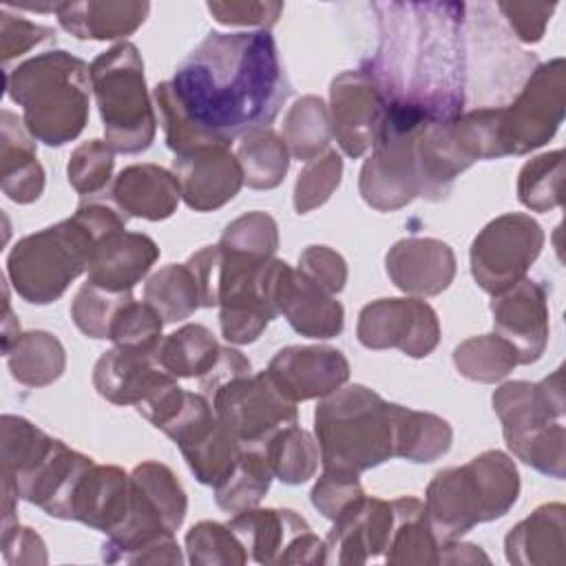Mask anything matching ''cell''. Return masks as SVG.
Returning a JSON list of instances; mask_svg holds the SVG:
<instances>
[{"label": "cell", "instance_id": "c3c4849f", "mask_svg": "<svg viewBox=\"0 0 566 566\" xmlns=\"http://www.w3.org/2000/svg\"><path fill=\"white\" fill-rule=\"evenodd\" d=\"M365 495L358 482V475L340 473V471H327L323 469V475L312 489V504L329 520H334L352 500Z\"/></svg>", "mask_w": 566, "mask_h": 566}, {"label": "cell", "instance_id": "7c38bea8", "mask_svg": "<svg viewBox=\"0 0 566 566\" xmlns=\"http://www.w3.org/2000/svg\"><path fill=\"white\" fill-rule=\"evenodd\" d=\"M544 232L528 214H504L491 221L471 245V272L478 285L497 294L526 276L537 259Z\"/></svg>", "mask_w": 566, "mask_h": 566}, {"label": "cell", "instance_id": "4316f807", "mask_svg": "<svg viewBox=\"0 0 566 566\" xmlns=\"http://www.w3.org/2000/svg\"><path fill=\"white\" fill-rule=\"evenodd\" d=\"M228 526L259 564H283L290 544L312 531L310 524L290 509H245L234 513Z\"/></svg>", "mask_w": 566, "mask_h": 566}, {"label": "cell", "instance_id": "30bf717a", "mask_svg": "<svg viewBox=\"0 0 566 566\" xmlns=\"http://www.w3.org/2000/svg\"><path fill=\"white\" fill-rule=\"evenodd\" d=\"M212 409L241 444H263L283 427L296 422V402L283 396L268 371L221 382L212 391Z\"/></svg>", "mask_w": 566, "mask_h": 566}, {"label": "cell", "instance_id": "f5cc1de1", "mask_svg": "<svg viewBox=\"0 0 566 566\" xmlns=\"http://www.w3.org/2000/svg\"><path fill=\"white\" fill-rule=\"evenodd\" d=\"M497 9L506 15L511 29L524 42H537L544 35L546 22L555 4H531V2H500Z\"/></svg>", "mask_w": 566, "mask_h": 566}, {"label": "cell", "instance_id": "3957f363", "mask_svg": "<svg viewBox=\"0 0 566 566\" xmlns=\"http://www.w3.org/2000/svg\"><path fill=\"white\" fill-rule=\"evenodd\" d=\"M126 228V214L108 203L88 201L51 228L20 239L7 259V274L15 292L29 303H51L86 268L97 239Z\"/></svg>", "mask_w": 566, "mask_h": 566}, {"label": "cell", "instance_id": "1f68e13d", "mask_svg": "<svg viewBox=\"0 0 566 566\" xmlns=\"http://www.w3.org/2000/svg\"><path fill=\"white\" fill-rule=\"evenodd\" d=\"M221 345L203 325H184L159 340L155 356L175 378H203L219 360Z\"/></svg>", "mask_w": 566, "mask_h": 566}, {"label": "cell", "instance_id": "9c48e42d", "mask_svg": "<svg viewBox=\"0 0 566 566\" xmlns=\"http://www.w3.org/2000/svg\"><path fill=\"white\" fill-rule=\"evenodd\" d=\"M431 124L409 108L387 106L374 153L360 170V195L376 210H396L418 195L413 142Z\"/></svg>", "mask_w": 566, "mask_h": 566}, {"label": "cell", "instance_id": "9a60e30c", "mask_svg": "<svg viewBox=\"0 0 566 566\" xmlns=\"http://www.w3.org/2000/svg\"><path fill=\"white\" fill-rule=\"evenodd\" d=\"M332 133L349 157H360L380 130L387 102L365 71L340 73L329 88Z\"/></svg>", "mask_w": 566, "mask_h": 566}, {"label": "cell", "instance_id": "681fc988", "mask_svg": "<svg viewBox=\"0 0 566 566\" xmlns=\"http://www.w3.org/2000/svg\"><path fill=\"white\" fill-rule=\"evenodd\" d=\"M298 270L305 272L310 279H314L321 287H325L329 294L340 292L347 281V268L340 254L325 245H310L301 259Z\"/></svg>", "mask_w": 566, "mask_h": 566}, {"label": "cell", "instance_id": "5b68a950", "mask_svg": "<svg viewBox=\"0 0 566 566\" xmlns=\"http://www.w3.org/2000/svg\"><path fill=\"white\" fill-rule=\"evenodd\" d=\"M398 409L363 385L325 396L314 411L323 469L358 475L394 458Z\"/></svg>", "mask_w": 566, "mask_h": 566}, {"label": "cell", "instance_id": "277c9868", "mask_svg": "<svg viewBox=\"0 0 566 566\" xmlns=\"http://www.w3.org/2000/svg\"><path fill=\"white\" fill-rule=\"evenodd\" d=\"M88 84L91 66L66 51H46L7 71L9 97L22 106L29 135L46 146H62L82 133Z\"/></svg>", "mask_w": 566, "mask_h": 566}, {"label": "cell", "instance_id": "b9f144b4", "mask_svg": "<svg viewBox=\"0 0 566 566\" xmlns=\"http://www.w3.org/2000/svg\"><path fill=\"white\" fill-rule=\"evenodd\" d=\"M161 316L157 310L146 301H133V296L117 310L111 327L108 340L122 347H137V349H157L161 340Z\"/></svg>", "mask_w": 566, "mask_h": 566}, {"label": "cell", "instance_id": "83f0119b", "mask_svg": "<svg viewBox=\"0 0 566 566\" xmlns=\"http://www.w3.org/2000/svg\"><path fill=\"white\" fill-rule=\"evenodd\" d=\"M2 190L18 203H31L42 195L44 170L35 157L31 135L22 119L2 111Z\"/></svg>", "mask_w": 566, "mask_h": 566}, {"label": "cell", "instance_id": "cb8c5ba5", "mask_svg": "<svg viewBox=\"0 0 566 566\" xmlns=\"http://www.w3.org/2000/svg\"><path fill=\"white\" fill-rule=\"evenodd\" d=\"M387 274L405 292L433 296L451 283L455 256L442 241L405 239L387 252Z\"/></svg>", "mask_w": 566, "mask_h": 566}, {"label": "cell", "instance_id": "836d02e7", "mask_svg": "<svg viewBox=\"0 0 566 566\" xmlns=\"http://www.w3.org/2000/svg\"><path fill=\"white\" fill-rule=\"evenodd\" d=\"M272 469L261 444H243L230 475L214 486L217 504L228 513H241L261 502L272 482Z\"/></svg>", "mask_w": 566, "mask_h": 566}, {"label": "cell", "instance_id": "f35d334b", "mask_svg": "<svg viewBox=\"0 0 566 566\" xmlns=\"http://www.w3.org/2000/svg\"><path fill=\"white\" fill-rule=\"evenodd\" d=\"M453 363L458 371L471 380L495 382L520 365V356L509 340L497 334H486L469 338L455 347Z\"/></svg>", "mask_w": 566, "mask_h": 566}, {"label": "cell", "instance_id": "bcb514c9", "mask_svg": "<svg viewBox=\"0 0 566 566\" xmlns=\"http://www.w3.org/2000/svg\"><path fill=\"white\" fill-rule=\"evenodd\" d=\"M340 172H343V161L336 150H327L323 157L310 159L303 172L298 175V181L294 188L296 212L303 214L325 203L334 192V188L340 184Z\"/></svg>", "mask_w": 566, "mask_h": 566}, {"label": "cell", "instance_id": "e0dca14e", "mask_svg": "<svg viewBox=\"0 0 566 566\" xmlns=\"http://www.w3.org/2000/svg\"><path fill=\"white\" fill-rule=\"evenodd\" d=\"M491 312L495 334L515 347L520 363H535L548 340V307L544 287L524 276L515 285L493 294Z\"/></svg>", "mask_w": 566, "mask_h": 566}, {"label": "cell", "instance_id": "f1b7e54d", "mask_svg": "<svg viewBox=\"0 0 566 566\" xmlns=\"http://www.w3.org/2000/svg\"><path fill=\"white\" fill-rule=\"evenodd\" d=\"M148 2H60V24L82 40H113L133 33L148 15Z\"/></svg>", "mask_w": 566, "mask_h": 566}, {"label": "cell", "instance_id": "e575fe53", "mask_svg": "<svg viewBox=\"0 0 566 566\" xmlns=\"http://www.w3.org/2000/svg\"><path fill=\"white\" fill-rule=\"evenodd\" d=\"M261 449L272 473L285 484H301L310 480L321 460L314 438L296 422L276 431L261 444Z\"/></svg>", "mask_w": 566, "mask_h": 566}, {"label": "cell", "instance_id": "f546056e", "mask_svg": "<svg viewBox=\"0 0 566 566\" xmlns=\"http://www.w3.org/2000/svg\"><path fill=\"white\" fill-rule=\"evenodd\" d=\"M506 557L513 564L564 562V506L544 504L506 535Z\"/></svg>", "mask_w": 566, "mask_h": 566}, {"label": "cell", "instance_id": "4fadbf2b", "mask_svg": "<svg viewBox=\"0 0 566 566\" xmlns=\"http://www.w3.org/2000/svg\"><path fill=\"white\" fill-rule=\"evenodd\" d=\"M564 117V60L539 64L517 99L500 108L504 155H524L548 142Z\"/></svg>", "mask_w": 566, "mask_h": 566}, {"label": "cell", "instance_id": "4dcf8cb0", "mask_svg": "<svg viewBox=\"0 0 566 566\" xmlns=\"http://www.w3.org/2000/svg\"><path fill=\"white\" fill-rule=\"evenodd\" d=\"M391 535L385 551L389 564H438L440 542L429 524L427 509L416 497L391 502Z\"/></svg>", "mask_w": 566, "mask_h": 566}, {"label": "cell", "instance_id": "52a82bcc", "mask_svg": "<svg viewBox=\"0 0 566 566\" xmlns=\"http://www.w3.org/2000/svg\"><path fill=\"white\" fill-rule=\"evenodd\" d=\"M186 515V493L175 473L159 462H144L130 473V506L104 544L106 562L179 564L175 531Z\"/></svg>", "mask_w": 566, "mask_h": 566}, {"label": "cell", "instance_id": "7a4b0ae2", "mask_svg": "<svg viewBox=\"0 0 566 566\" xmlns=\"http://www.w3.org/2000/svg\"><path fill=\"white\" fill-rule=\"evenodd\" d=\"M380 46L365 71L389 106L409 108L429 122L455 119L464 104V4H374Z\"/></svg>", "mask_w": 566, "mask_h": 566}, {"label": "cell", "instance_id": "ab89813d", "mask_svg": "<svg viewBox=\"0 0 566 566\" xmlns=\"http://www.w3.org/2000/svg\"><path fill=\"white\" fill-rule=\"evenodd\" d=\"M329 124L332 119L325 104L318 97L307 95L290 108L283 126V142L296 159L310 161L329 144Z\"/></svg>", "mask_w": 566, "mask_h": 566}, {"label": "cell", "instance_id": "ee69618b", "mask_svg": "<svg viewBox=\"0 0 566 566\" xmlns=\"http://www.w3.org/2000/svg\"><path fill=\"white\" fill-rule=\"evenodd\" d=\"M130 298V292H108L104 287L84 283L71 305L75 325L91 338H106L117 310Z\"/></svg>", "mask_w": 566, "mask_h": 566}, {"label": "cell", "instance_id": "d4e9b609", "mask_svg": "<svg viewBox=\"0 0 566 566\" xmlns=\"http://www.w3.org/2000/svg\"><path fill=\"white\" fill-rule=\"evenodd\" d=\"M128 506L130 475L119 467H97L93 462L75 486L69 520L111 535L124 522Z\"/></svg>", "mask_w": 566, "mask_h": 566}, {"label": "cell", "instance_id": "816d5d0a", "mask_svg": "<svg viewBox=\"0 0 566 566\" xmlns=\"http://www.w3.org/2000/svg\"><path fill=\"white\" fill-rule=\"evenodd\" d=\"M281 2H208V11L223 24L272 27L281 13Z\"/></svg>", "mask_w": 566, "mask_h": 566}, {"label": "cell", "instance_id": "8992f818", "mask_svg": "<svg viewBox=\"0 0 566 566\" xmlns=\"http://www.w3.org/2000/svg\"><path fill=\"white\" fill-rule=\"evenodd\" d=\"M520 475L502 451H484L464 467L438 471L427 486V515L438 542L502 517L517 500Z\"/></svg>", "mask_w": 566, "mask_h": 566}, {"label": "cell", "instance_id": "f6af8a7d", "mask_svg": "<svg viewBox=\"0 0 566 566\" xmlns=\"http://www.w3.org/2000/svg\"><path fill=\"white\" fill-rule=\"evenodd\" d=\"M113 172V148L106 142L91 139L77 146L69 159V184L84 197L99 195Z\"/></svg>", "mask_w": 566, "mask_h": 566}, {"label": "cell", "instance_id": "5bb4252c", "mask_svg": "<svg viewBox=\"0 0 566 566\" xmlns=\"http://www.w3.org/2000/svg\"><path fill=\"white\" fill-rule=\"evenodd\" d=\"M438 338V316L418 298H380L365 305L358 318V340L369 349L398 347L422 358L433 352Z\"/></svg>", "mask_w": 566, "mask_h": 566}, {"label": "cell", "instance_id": "d6986e66", "mask_svg": "<svg viewBox=\"0 0 566 566\" xmlns=\"http://www.w3.org/2000/svg\"><path fill=\"white\" fill-rule=\"evenodd\" d=\"M272 301L279 314L303 336L332 338L343 329V305L314 279L281 261Z\"/></svg>", "mask_w": 566, "mask_h": 566}, {"label": "cell", "instance_id": "ba28073f", "mask_svg": "<svg viewBox=\"0 0 566 566\" xmlns=\"http://www.w3.org/2000/svg\"><path fill=\"white\" fill-rule=\"evenodd\" d=\"M91 86L104 122L106 144L117 153H142L155 137L144 62L130 42H119L91 64Z\"/></svg>", "mask_w": 566, "mask_h": 566}, {"label": "cell", "instance_id": "484cf974", "mask_svg": "<svg viewBox=\"0 0 566 566\" xmlns=\"http://www.w3.org/2000/svg\"><path fill=\"white\" fill-rule=\"evenodd\" d=\"M111 197L126 214L148 221L166 219L175 212L181 190L177 177L155 164L124 168L111 188Z\"/></svg>", "mask_w": 566, "mask_h": 566}, {"label": "cell", "instance_id": "d590c367", "mask_svg": "<svg viewBox=\"0 0 566 566\" xmlns=\"http://www.w3.org/2000/svg\"><path fill=\"white\" fill-rule=\"evenodd\" d=\"M234 157L241 166L243 181L252 188H274L287 172V146L270 128L243 135Z\"/></svg>", "mask_w": 566, "mask_h": 566}, {"label": "cell", "instance_id": "6da1fadb", "mask_svg": "<svg viewBox=\"0 0 566 566\" xmlns=\"http://www.w3.org/2000/svg\"><path fill=\"white\" fill-rule=\"evenodd\" d=\"M168 84L199 146L268 128L290 93L268 29L206 35Z\"/></svg>", "mask_w": 566, "mask_h": 566}, {"label": "cell", "instance_id": "74e56055", "mask_svg": "<svg viewBox=\"0 0 566 566\" xmlns=\"http://www.w3.org/2000/svg\"><path fill=\"white\" fill-rule=\"evenodd\" d=\"M144 301L157 310L164 323L184 321L201 305L195 274L186 263H172L155 272L144 287Z\"/></svg>", "mask_w": 566, "mask_h": 566}, {"label": "cell", "instance_id": "ffe728a7", "mask_svg": "<svg viewBox=\"0 0 566 566\" xmlns=\"http://www.w3.org/2000/svg\"><path fill=\"white\" fill-rule=\"evenodd\" d=\"M292 402L325 398L349 378L347 358L334 347H285L265 369Z\"/></svg>", "mask_w": 566, "mask_h": 566}, {"label": "cell", "instance_id": "8fae6325", "mask_svg": "<svg viewBox=\"0 0 566 566\" xmlns=\"http://www.w3.org/2000/svg\"><path fill=\"white\" fill-rule=\"evenodd\" d=\"M181 449L190 471L203 484L219 486L234 469L243 444L217 418L201 394L186 391L179 411L161 427Z\"/></svg>", "mask_w": 566, "mask_h": 566}, {"label": "cell", "instance_id": "44dd1931", "mask_svg": "<svg viewBox=\"0 0 566 566\" xmlns=\"http://www.w3.org/2000/svg\"><path fill=\"white\" fill-rule=\"evenodd\" d=\"M493 409L502 420L506 444H513L564 416L562 369L551 378L531 385L524 380L506 382L493 394Z\"/></svg>", "mask_w": 566, "mask_h": 566}, {"label": "cell", "instance_id": "f907efd6", "mask_svg": "<svg viewBox=\"0 0 566 566\" xmlns=\"http://www.w3.org/2000/svg\"><path fill=\"white\" fill-rule=\"evenodd\" d=\"M53 31L49 27L33 24L22 18H13L2 11V60L9 62L15 55L27 53L31 46L53 40Z\"/></svg>", "mask_w": 566, "mask_h": 566}, {"label": "cell", "instance_id": "7dc6e473", "mask_svg": "<svg viewBox=\"0 0 566 566\" xmlns=\"http://www.w3.org/2000/svg\"><path fill=\"white\" fill-rule=\"evenodd\" d=\"M223 250L272 259L279 245L276 223L265 212H250L232 221L219 243Z\"/></svg>", "mask_w": 566, "mask_h": 566}, {"label": "cell", "instance_id": "7bdbcfd3", "mask_svg": "<svg viewBox=\"0 0 566 566\" xmlns=\"http://www.w3.org/2000/svg\"><path fill=\"white\" fill-rule=\"evenodd\" d=\"M192 564H245L248 551L228 524L199 522L186 535Z\"/></svg>", "mask_w": 566, "mask_h": 566}, {"label": "cell", "instance_id": "d6a6232c", "mask_svg": "<svg viewBox=\"0 0 566 566\" xmlns=\"http://www.w3.org/2000/svg\"><path fill=\"white\" fill-rule=\"evenodd\" d=\"M4 354L13 378L29 387L49 385L64 371V349L60 340L46 332L15 336Z\"/></svg>", "mask_w": 566, "mask_h": 566}, {"label": "cell", "instance_id": "ac0fdd59", "mask_svg": "<svg viewBox=\"0 0 566 566\" xmlns=\"http://www.w3.org/2000/svg\"><path fill=\"white\" fill-rule=\"evenodd\" d=\"M391 502L356 497L336 517L327 535V562L365 564L387 551L391 535Z\"/></svg>", "mask_w": 566, "mask_h": 566}, {"label": "cell", "instance_id": "7402d4cb", "mask_svg": "<svg viewBox=\"0 0 566 566\" xmlns=\"http://www.w3.org/2000/svg\"><path fill=\"white\" fill-rule=\"evenodd\" d=\"M170 378L175 376L159 365L155 349L122 345H115V349L106 352L93 369L95 389L115 405L137 407Z\"/></svg>", "mask_w": 566, "mask_h": 566}, {"label": "cell", "instance_id": "60d3db41", "mask_svg": "<svg viewBox=\"0 0 566 566\" xmlns=\"http://www.w3.org/2000/svg\"><path fill=\"white\" fill-rule=\"evenodd\" d=\"M562 172H564V153L553 150L539 155L524 164L517 179L520 201L535 210L544 212L562 203Z\"/></svg>", "mask_w": 566, "mask_h": 566}, {"label": "cell", "instance_id": "2e32d148", "mask_svg": "<svg viewBox=\"0 0 566 566\" xmlns=\"http://www.w3.org/2000/svg\"><path fill=\"white\" fill-rule=\"evenodd\" d=\"M172 175L188 208L206 212L228 203L243 184V172L228 144H210L175 155Z\"/></svg>", "mask_w": 566, "mask_h": 566}, {"label": "cell", "instance_id": "8d00e7d4", "mask_svg": "<svg viewBox=\"0 0 566 566\" xmlns=\"http://www.w3.org/2000/svg\"><path fill=\"white\" fill-rule=\"evenodd\" d=\"M451 447V427L447 420L413 411L407 407L398 409L396 420V455L413 462H431L447 453Z\"/></svg>", "mask_w": 566, "mask_h": 566}, {"label": "cell", "instance_id": "603a6c76", "mask_svg": "<svg viewBox=\"0 0 566 566\" xmlns=\"http://www.w3.org/2000/svg\"><path fill=\"white\" fill-rule=\"evenodd\" d=\"M157 256L159 248L150 237L126 232V228L111 230L93 245L86 283L108 292H130L133 285L146 276Z\"/></svg>", "mask_w": 566, "mask_h": 566}]
</instances>
